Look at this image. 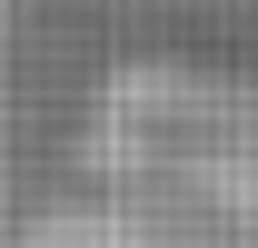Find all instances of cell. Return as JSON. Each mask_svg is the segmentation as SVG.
I'll return each mask as SVG.
<instances>
[{
    "mask_svg": "<svg viewBox=\"0 0 258 248\" xmlns=\"http://www.w3.org/2000/svg\"><path fill=\"white\" fill-rule=\"evenodd\" d=\"M80 169L119 179V189H159V199L258 218V70L189 60V50L119 60L90 99Z\"/></svg>",
    "mask_w": 258,
    "mask_h": 248,
    "instance_id": "cell-1",
    "label": "cell"
},
{
    "mask_svg": "<svg viewBox=\"0 0 258 248\" xmlns=\"http://www.w3.org/2000/svg\"><path fill=\"white\" fill-rule=\"evenodd\" d=\"M10 248H258V218L199 209V199H159V189H119V179L80 169V189L50 199Z\"/></svg>",
    "mask_w": 258,
    "mask_h": 248,
    "instance_id": "cell-2",
    "label": "cell"
}]
</instances>
